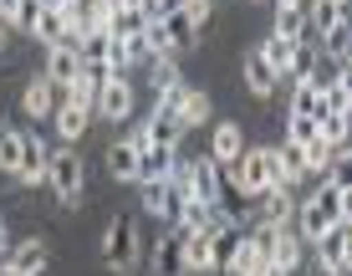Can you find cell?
<instances>
[{
  "label": "cell",
  "mask_w": 352,
  "mask_h": 276,
  "mask_svg": "<svg viewBox=\"0 0 352 276\" xmlns=\"http://www.w3.org/2000/svg\"><path fill=\"white\" fill-rule=\"evenodd\" d=\"M337 200H342V189H337L332 179H322V184L296 205V235H301L307 246H317L322 235H332L337 225H342V210H337Z\"/></svg>",
  "instance_id": "1"
},
{
  "label": "cell",
  "mask_w": 352,
  "mask_h": 276,
  "mask_svg": "<svg viewBox=\"0 0 352 276\" xmlns=\"http://www.w3.org/2000/svg\"><path fill=\"white\" fill-rule=\"evenodd\" d=\"M276 184V149H245L235 164L225 169V195H240V200H261L265 189Z\"/></svg>",
  "instance_id": "2"
},
{
  "label": "cell",
  "mask_w": 352,
  "mask_h": 276,
  "mask_svg": "<svg viewBox=\"0 0 352 276\" xmlns=\"http://www.w3.org/2000/svg\"><path fill=\"white\" fill-rule=\"evenodd\" d=\"M46 184L56 189V200H62L67 210L82 205V195H87V169H82V153L62 143V149H52V164H46Z\"/></svg>",
  "instance_id": "3"
},
{
  "label": "cell",
  "mask_w": 352,
  "mask_h": 276,
  "mask_svg": "<svg viewBox=\"0 0 352 276\" xmlns=\"http://www.w3.org/2000/svg\"><path fill=\"white\" fill-rule=\"evenodd\" d=\"M143 261V235H138V220L128 215H113L102 231V266L107 271H133Z\"/></svg>",
  "instance_id": "4"
},
{
  "label": "cell",
  "mask_w": 352,
  "mask_h": 276,
  "mask_svg": "<svg viewBox=\"0 0 352 276\" xmlns=\"http://www.w3.org/2000/svg\"><path fill=\"white\" fill-rule=\"evenodd\" d=\"M159 113H174L179 123H184V134H189V128H204V118H210V92L179 82V87L159 92Z\"/></svg>",
  "instance_id": "5"
},
{
  "label": "cell",
  "mask_w": 352,
  "mask_h": 276,
  "mask_svg": "<svg viewBox=\"0 0 352 276\" xmlns=\"http://www.w3.org/2000/svg\"><path fill=\"white\" fill-rule=\"evenodd\" d=\"M133 107H138V92H133L128 72H107V82L97 87V118H107V123H128Z\"/></svg>",
  "instance_id": "6"
},
{
  "label": "cell",
  "mask_w": 352,
  "mask_h": 276,
  "mask_svg": "<svg viewBox=\"0 0 352 276\" xmlns=\"http://www.w3.org/2000/svg\"><path fill=\"white\" fill-rule=\"evenodd\" d=\"M189 200H204V205H225V164H214L210 153L189 159Z\"/></svg>",
  "instance_id": "7"
},
{
  "label": "cell",
  "mask_w": 352,
  "mask_h": 276,
  "mask_svg": "<svg viewBox=\"0 0 352 276\" xmlns=\"http://www.w3.org/2000/svg\"><path fill=\"white\" fill-rule=\"evenodd\" d=\"M179 256H184V271L189 276H210V271H220V246H214V235H184L179 231Z\"/></svg>",
  "instance_id": "8"
},
{
  "label": "cell",
  "mask_w": 352,
  "mask_h": 276,
  "mask_svg": "<svg viewBox=\"0 0 352 276\" xmlns=\"http://www.w3.org/2000/svg\"><path fill=\"white\" fill-rule=\"evenodd\" d=\"M265 261H271V256H265V246H261L250 231H240L235 241H230V251H225V266H220V271H230V276H250V271H261Z\"/></svg>",
  "instance_id": "9"
},
{
  "label": "cell",
  "mask_w": 352,
  "mask_h": 276,
  "mask_svg": "<svg viewBox=\"0 0 352 276\" xmlns=\"http://www.w3.org/2000/svg\"><path fill=\"white\" fill-rule=\"evenodd\" d=\"M133 138H138V143H153V149H179V143H184V123H179L174 113H159V107H153L148 123L133 128Z\"/></svg>",
  "instance_id": "10"
},
{
  "label": "cell",
  "mask_w": 352,
  "mask_h": 276,
  "mask_svg": "<svg viewBox=\"0 0 352 276\" xmlns=\"http://www.w3.org/2000/svg\"><path fill=\"white\" fill-rule=\"evenodd\" d=\"M138 153H143V143L133 134L113 138V143H107V174H113L118 184H138Z\"/></svg>",
  "instance_id": "11"
},
{
  "label": "cell",
  "mask_w": 352,
  "mask_h": 276,
  "mask_svg": "<svg viewBox=\"0 0 352 276\" xmlns=\"http://www.w3.org/2000/svg\"><path fill=\"white\" fill-rule=\"evenodd\" d=\"M6 261H10L21 276H41L46 266H52V246H46L41 235H26V241H16V246L6 251Z\"/></svg>",
  "instance_id": "12"
},
{
  "label": "cell",
  "mask_w": 352,
  "mask_h": 276,
  "mask_svg": "<svg viewBox=\"0 0 352 276\" xmlns=\"http://www.w3.org/2000/svg\"><path fill=\"white\" fill-rule=\"evenodd\" d=\"M21 107H26V118L46 123V118L56 113V82L46 77V72H36V77L26 82V92H21Z\"/></svg>",
  "instance_id": "13"
},
{
  "label": "cell",
  "mask_w": 352,
  "mask_h": 276,
  "mask_svg": "<svg viewBox=\"0 0 352 276\" xmlns=\"http://www.w3.org/2000/svg\"><path fill=\"white\" fill-rule=\"evenodd\" d=\"M46 77L56 82V87H72V82L82 77V52L77 46H46Z\"/></svg>",
  "instance_id": "14"
},
{
  "label": "cell",
  "mask_w": 352,
  "mask_h": 276,
  "mask_svg": "<svg viewBox=\"0 0 352 276\" xmlns=\"http://www.w3.org/2000/svg\"><path fill=\"white\" fill-rule=\"evenodd\" d=\"M240 153H245V128H240V123H214V134H210V159L230 169Z\"/></svg>",
  "instance_id": "15"
},
{
  "label": "cell",
  "mask_w": 352,
  "mask_h": 276,
  "mask_svg": "<svg viewBox=\"0 0 352 276\" xmlns=\"http://www.w3.org/2000/svg\"><path fill=\"white\" fill-rule=\"evenodd\" d=\"M46 164H52V149L41 143V134H26V149H21V169L10 179H21V184H41L46 179Z\"/></svg>",
  "instance_id": "16"
},
{
  "label": "cell",
  "mask_w": 352,
  "mask_h": 276,
  "mask_svg": "<svg viewBox=\"0 0 352 276\" xmlns=\"http://www.w3.org/2000/svg\"><path fill=\"white\" fill-rule=\"evenodd\" d=\"M52 123H56V138L62 143H77L82 134H87V123H92V107H77V103H56V113H52Z\"/></svg>",
  "instance_id": "17"
},
{
  "label": "cell",
  "mask_w": 352,
  "mask_h": 276,
  "mask_svg": "<svg viewBox=\"0 0 352 276\" xmlns=\"http://www.w3.org/2000/svg\"><path fill=\"white\" fill-rule=\"evenodd\" d=\"M240 72H245V87L256 92V98H271V92L281 87V72L265 62L261 52H245V67H240Z\"/></svg>",
  "instance_id": "18"
},
{
  "label": "cell",
  "mask_w": 352,
  "mask_h": 276,
  "mask_svg": "<svg viewBox=\"0 0 352 276\" xmlns=\"http://www.w3.org/2000/svg\"><path fill=\"white\" fill-rule=\"evenodd\" d=\"M296 189H286V184H271L261 195V220H271V225H291V215H296Z\"/></svg>",
  "instance_id": "19"
},
{
  "label": "cell",
  "mask_w": 352,
  "mask_h": 276,
  "mask_svg": "<svg viewBox=\"0 0 352 276\" xmlns=\"http://www.w3.org/2000/svg\"><path fill=\"white\" fill-rule=\"evenodd\" d=\"M276 36H286V41H301L307 36V0H276Z\"/></svg>",
  "instance_id": "20"
},
{
  "label": "cell",
  "mask_w": 352,
  "mask_h": 276,
  "mask_svg": "<svg viewBox=\"0 0 352 276\" xmlns=\"http://www.w3.org/2000/svg\"><path fill=\"white\" fill-rule=\"evenodd\" d=\"M159 26H164V36H168V52H174V56H179V52H189V46L199 41V26H194V21H189L179 6L168 10V16L159 21Z\"/></svg>",
  "instance_id": "21"
},
{
  "label": "cell",
  "mask_w": 352,
  "mask_h": 276,
  "mask_svg": "<svg viewBox=\"0 0 352 276\" xmlns=\"http://www.w3.org/2000/svg\"><path fill=\"white\" fill-rule=\"evenodd\" d=\"M301 256H307V241H301L291 225H276V241H271V261L276 266H286V271H296L301 266Z\"/></svg>",
  "instance_id": "22"
},
{
  "label": "cell",
  "mask_w": 352,
  "mask_h": 276,
  "mask_svg": "<svg viewBox=\"0 0 352 276\" xmlns=\"http://www.w3.org/2000/svg\"><path fill=\"white\" fill-rule=\"evenodd\" d=\"M174 164H179V149H153V143H143V153H138V184H143V179H168V174H174Z\"/></svg>",
  "instance_id": "23"
},
{
  "label": "cell",
  "mask_w": 352,
  "mask_h": 276,
  "mask_svg": "<svg viewBox=\"0 0 352 276\" xmlns=\"http://www.w3.org/2000/svg\"><path fill=\"white\" fill-rule=\"evenodd\" d=\"M148 271H153V276H189V271H184V256H179V235H168V241H153V251H148Z\"/></svg>",
  "instance_id": "24"
},
{
  "label": "cell",
  "mask_w": 352,
  "mask_h": 276,
  "mask_svg": "<svg viewBox=\"0 0 352 276\" xmlns=\"http://www.w3.org/2000/svg\"><path fill=\"white\" fill-rule=\"evenodd\" d=\"M301 179H307V164H301V149H296V143H276V184L296 189Z\"/></svg>",
  "instance_id": "25"
},
{
  "label": "cell",
  "mask_w": 352,
  "mask_h": 276,
  "mask_svg": "<svg viewBox=\"0 0 352 276\" xmlns=\"http://www.w3.org/2000/svg\"><path fill=\"white\" fill-rule=\"evenodd\" d=\"M291 118H322L327 107H322V87L317 82H291V107H286Z\"/></svg>",
  "instance_id": "26"
},
{
  "label": "cell",
  "mask_w": 352,
  "mask_h": 276,
  "mask_svg": "<svg viewBox=\"0 0 352 276\" xmlns=\"http://www.w3.org/2000/svg\"><path fill=\"white\" fill-rule=\"evenodd\" d=\"M317 56H322V46L301 36V41L291 46V67H286V82H311V72H317Z\"/></svg>",
  "instance_id": "27"
},
{
  "label": "cell",
  "mask_w": 352,
  "mask_h": 276,
  "mask_svg": "<svg viewBox=\"0 0 352 276\" xmlns=\"http://www.w3.org/2000/svg\"><path fill=\"white\" fill-rule=\"evenodd\" d=\"M113 36H107V31H87V36H82V41H77V52H82V67H113Z\"/></svg>",
  "instance_id": "28"
},
{
  "label": "cell",
  "mask_w": 352,
  "mask_h": 276,
  "mask_svg": "<svg viewBox=\"0 0 352 276\" xmlns=\"http://www.w3.org/2000/svg\"><path fill=\"white\" fill-rule=\"evenodd\" d=\"M337 21H347V6H337V0H307V31L327 36Z\"/></svg>",
  "instance_id": "29"
},
{
  "label": "cell",
  "mask_w": 352,
  "mask_h": 276,
  "mask_svg": "<svg viewBox=\"0 0 352 276\" xmlns=\"http://www.w3.org/2000/svg\"><path fill=\"white\" fill-rule=\"evenodd\" d=\"M143 31H148V21H143L138 6H118L113 21H107V36H113V41H128V36H143Z\"/></svg>",
  "instance_id": "30"
},
{
  "label": "cell",
  "mask_w": 352,
  "mask_h": 276,
  "mask_svg": "<svg viewBox=\"0 0 352 276\" xmlns=\"http://www.w3.org/2000/svg\"><path fill=\"white\" fill-rule=\"evenodd\" d=\"M21 149H26V128H0V174L21 169Z\"/></svg>",
  "instance_id": "31"
},
{
  "label": "cell",
  "mask_w": 352,
  "mask_h": 276,
  "mask_svg": "<svg viewBox=\"0 0 352 276\" xmlns=\"http://www.w3.org/2000/svg\"><path fill=\"white\" fill-rule=\"evenodd\" d=\"M317 134L327 138V149H342V143L352 138V113H327V118H317Z\"/></svg>",
  "instance_id": "32"
},
{
  "label": "cell",
  "mask_w": 352,
  "mask_h": 276,
  "mask_svg": "<svg viewBox=\"0 0 352 276\" xmlns=\"http://www.w3.org/2000/svg\"><path fill=\"white\" fill-rule=\"evenodd\" d=\"M322 56H332V62H347L352 56V21H337V26L322 36Z\"/></svg>",
  "instance_id": "33"
},
{
  "label": "cell",
  "mask_w": 352,
  "mask_h": 276,
  "mask_svg": "<svg viewBox=\"0 0 352 276\" xmlns=\"http://www.w3.org/2000/svg\"><path fill=\"white\" fill-rule=\"evenodd\" d=\"M291 46H296V41H286V36H276V31H271V36H261L256 52H261L276 72H281V77H286V67H291Z\"/></svg>",
  "instance_id": "34"
},
{
  "label": "cell",
  "mask_w": 352,
  "mask_h": 276,
  "mask_svg": "<svg viewBox=\"0 0 352 276\" xmlns=\"http://www.w3.org/2000/svg\"><path fill=\"white\" fill-rule=\"evenodd\" d=\"M301 164H307V174H322L327 179V169H332V149H327L322 134L311 138V143H301Z\"/></svg>",
  "instance_id": "35"
},
{
  "label": "cell",
  "mask_w": 352,
  "mask_h": 276,
  "mask_svg": "<svg viewBox=\"0 0 352 276\" xmlns=\"http://www.w3.org/2000/svg\"><path fill=\"white\" fill-rule=\"evenodd\" d=\"M317 266H322V271H342V225L317 241Z\"/></svg>",
  "instance_id": "36"
},
{
  "label": "cell",
  "mask_w": 352,
  "mask_h": 276,
  "mask_svg": "<svg viewBox=\"0 0 352 276\" xmlns=\"http://www.w3.org/2000/svg\"><path fill=\"white\" fill-rule=\"evenodd\" d=\"M153 92H168V87H179V82H184V77H179V56H153Z\"/></svg>",
  "instance_id": "37"
},
{
  "label": "cell",
  "mask_w": 352,
  "mask_h": 276,
  "mask_svg": "<svg viewBox=\"0 0 352 276\" xmlns=\"http://www.w3.org/2000/svg\"><path fill=\"white\" fill-rule=\"evenodd\" d=\"M41 10H46V0H16V16H10V26L26 31V36H36V21H41Z\"/></svg>",
  "instance_id": "38"
},
{
  "label": "cell",
  "mask_w": 352,
  "mask_h": 276,
  "mask_svg": "<svg viewBox=\"0 0 352 276\" xmlns=\"http://www.w3.org/2000/svg\"><path fill=\"white\" fill-rule=\"evenodd\" d=\"M311 138H317V118H291L286 113V143L301 149V143H311Z\"/></svg>",
  "instance_id": "39"
},
{
  "label": "cell",
  "mask_w": 352,
  "mask_h": 276,
  "mask_svg": "<svg viewBox=\"0 0 352 276\" xmlns=\"http://www.w3.org/2000/svg\"><path fill=\"white\" fill-rule=\"evenodd\" d=\"M179 10H184V16L194 21V26H210V16H214V0H179Z\"/></svg>",
  "instance_id": "40"
},
{
  "label": "cell",
  "mask_w": 352,
  "mask_h": 276,
  "mask_svg": "<svg viewBox=\"0 0 352 276\" xmlns=\"http://www.w3.org/2000/svg\"><path fill=\"white\" fill-rule=\"evenodd\" d=\"M174 6H179V0H138V10H143V21H148V26H153V21H164Z\"/></svg>",
  "instance_id": "41"
},
{
  "label": "cell",
  "mask_w": 352,
  "mask_h": 276,
  "mask_svg": "<svg viewBox=\"0 0 352 276\" xmlns=\"http://www.w3.org/2000/svg\"><path fill=\"white\" fill-rule=\"evenodd\" d=\"M342 276H352V225H342Z\"/></svg>",
  "instance_id": "42"
},
{
  "label": "cell",
  "mask_w": 352,
  "mask_h": 276,
  "mask_svg": "<svg viewBox=\"0 0 352 276\" xmlns=\"http://www.w3.org/2000/svg\"><path fill=\"white\" fill-rule=\"evenodd\" d=\"M337 210H342V225H352V184H342V200H337Z\"/></svg>",
  "instance_id": "43"
},
{
  "label": "cell",
  "mask_w": 352,
  "mask_h": 276,
  "mask_svg": "<svg viewBox=\"0 0 352 276\" xmlns=\"http://www.w3.org/2000/svg\"><path fill=\"white\" fill-rule=\"evenodd\" d=\"M250 276H291V271H286V266H276V261H265V266H261V271H250Z\"/></svg>",
  "instance_id": "44"
},
{
  "label": "cell",
  "mask_w": 352,
  "mask_h": 276,
  "mask_svg": "<svg viewBox=\"0 0 352 276\" xmlns=\"http://www.w3.org/2000/svg\"><path fill=\"white\" fill-rule=\"evenodd\" d=\"M10 16H16V0H0V21L10 26Z\"/></svg>",
  "instance_id": "45"
},
{
  "label": "cell",
  "mask_w": 352,
  "mask_h": 276,
  "mask_svg": "<svg viewBox=\"0 0 352 276\" xmlns=\"http://www.w3.org/2000/svg\"><path fill=\"white\" fill-rule=\"evenodd\" d=\"M0 251H10V231H6V220H0Z\"/></svg>",
  "instance_id": "46"
},
{
  "label": "cell",
  "mask_w": 352,
  "mask_h": 276,
  "mask_svg": "<svg viewBox=\"0 0 352 276\" xmlns=\"http://www.w3.org/2000/svg\"><path fill=\"white\" fill-rule=\"evenodd\" d=\"M6 41H10V26H6V21H0V52H6Z\"/></svg>",
  "instance_id": "47"
},
{
  "label": "cell",
  "mask_w": 352,
  "mask_h": 276,
  "mask_svg": "<svg viewBox=\"0 0 352 276\" xmlns=\"http://www.w3.org/2000/svg\"><path fill=\"white\" fill-rule=\"evenodd\" d=\"M0 276H21L16 266H10V261H0Z\"/></svg>",
  "instance_id": "48"
},
{
  "label": "cell",
  "mask_w": 352,
  "mask_h": 276,
  "mask_svg": "<svg viewBox=\"0 0 352 276\" xmlns=\"http://www.w3.org/2000/svg\"><path fill=\"white\" fill-rule=\"evenodd\" d=\"M317 276H342V271H322V266H317Z\"/></svg>",
  "instance_id": "49"
},
{
  "label": "cell",
  "mask_w": 352,
  "mask_h": 276,
  "mask_svg": "<svg viewBox=\"0 0 352 276\" xmlns=\"http://www.w3.org/2000/svg\"><path fill=\"white\" fill-rule=\"evenodd\" d=\"M347 113H352V87H347Z\"/></svg>",
  "instance_id": "50"
},
{
  "label": "cell",
  "mask_w": 352,
  "mask_h": 276,
  "mask_svg": "<svg viewBox=\"0 0 352 276\" xmlns=\"http://www.w3.org/2000/svg\"><path fill=\"white\" fill-rule=\"evenodd\" d=\"M56 6H77V0H56Z\"/></svg>",
  "instance_id": "51"
},
{
  "label": "cell",
  "mask_w": 352,
  "mask_h": 276,
  "mask_svg": "<svg viewBox=\"0 0 352 276\" xmlns=\"http://www.w3.org/2000/svg\"><path fill=\"white\" fill-rule=\"evenodd\" d=\"M337 6H347V0H337Z\"/></svg>",
  "instance_id": "52"
}]
</instances>
